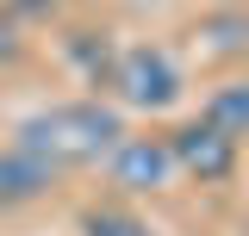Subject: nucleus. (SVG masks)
<instances>
[{
  "label": "nucleus",
  "instance_id": "obj_1",
  "mask_svg": "<svg viewBox=\"0 0 249 236\" xmlns=\"http://www.w3.org/2000/svg\"><path fill=\"white\" fill-rule=\"evenodd\" d=\"M119 137H124V112L106 106V100H62V106H44V112L19 118V131H13V143L31 149L37 162H50L56 174L100 162Z\"/></svg>",
  "mask_w": 249,
  "mask_h": 236
},
{
  "label": "nucleus",
  "instance_id": "obj_2",
  "mask_svg": "<svg viewBox=\"0 0 249 236\" xmlns=\"http://www.w3.org/2000/svg\"><path fill=\"white\" fill-rule=\"evenodd\" d=\"M106 87L119 93V106H131V112H168L187 93V81H181V68H175V56L162 44H131V50L112 56V81Z\"/></svg>",
  "mask_w": 249,
  "mask_h": 236
},
{
  "label": "nucleus",
  "instance_id": "obj_3",
  "mask_svg": "<svg viewBox=\"0 0 249 236\" xmlns=\"http://www.w3.org/2000/svg\"><path fill=\"white\" fill-rule=\"evenodd\" d=\"M106 174L119 193H162L175 180V155H168V131H124L106 149Z\"/></svg>",
  "mask_w": 249,
  "mask_h": 236
},
{
  "label": "nucleus",
  "instance_id": "obj_4",
  "mask_svg": "<svg viewBox=\"0 0 249 236\" xmlns=\"http://www.w3.org/2000/svg\"><path fill=\"white\" fill-rule=\"evenodd\" d=\"M237 149L224 131H212L206 118H187V124H175L168 131V155H175V174H193L199 186H218V180L237 174Z\"/></svg>",
  "mask_w": 249,
  "mask_h": 236
},
{
  "label": "nucleus",
  "instance_id": "obj_5",
  "mask_svg": "<svg viewBox=\"0 0 249 236\" xmlns=\"http://www.w3.org/2000/svg\"><path fill=\"white\" fill-rule=\"evenodd\" d=\"M50 186H56V168H50V162H37V155H31V149H19V143L0 149V211H25V205H37Z\"/></svg>",
  "mask_w": 249,
  "mask_h": 236
},
{
  "label": "nucleus",
  "instance_id": "obj_6",
  "mask_svg": "<svg viewBox=\"0 0 249 236\" xmlns=\"http://www.w3.org/2000/svg\"><path fill=\"white\" fill-rule=\"evenodd\" d=\"M199 118H206L212 131H224L231 143H243V137H249V75L212 87V93H206V106H199Z\"/></svg>",
  "mask_w": 249,
  "mask_h": 236
},
{
  "label": "nucleus",
  "instance_id": "obj_7",
  "mask_svg": "<svg viewBox=\"0 0 249 236\" xmlns=\"http://www.w3.org/2000/svg\"><path fill=\"white\" fill-rule=\"evenodd\" d=\"M75 224H81V236H156L150 218H137L131 205H88Z\"/></svg>",
  "mask_w": 249,
  "mask_h": 236
},
{
  "label": "nucleus",
  "instance_id": "obj_8",
  "mask_svg": "<svg viewBox=\"0 0 249 236\" xmlns=\"http://www.w3.org/2000/svg\"><path fill=\"white\" fill-rule=\"evenodd\" d=\"M69 56L88 68L93 87H106V81H112V56H119V50H112V37H106V31H75V37H69Z\"/></svg>",
  "mask_w": 249,
  "mask_h": 236
},
{
  "label": "nucleus",
  "instance_id": "obj_9",
  "mask_svg": "<svg viewBox=\"0 0 249 236\" xmlns=\"http://www.w3.org/2000/svg\"><path fill=\"white\" fill-rule=\"evenodd\" d=\"M62 0H13V6H6V13H13V19H37V13H56Z\"/></svg>",
  "mask_w": 249,
  "mask_h": 236
}]
</instances>
